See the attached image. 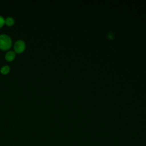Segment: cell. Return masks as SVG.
I'll list each match as a JSON object with an SVG mask.
<instances>
[{
    "mask_svg": "<svg viewBox=\"0 0 146 146\" xmlns=\"http://www.w3.org/2000/svg\"><path fill=\"white\" fill-rule=\"evenodd\" d=\"M5 23V19L2 16L0 15V27H1Z\"/></svg>",
    "mask_w": 146,
    "mask_h": 146,
    "instance_id": "6",
    "label": "cell"
},
{
    "mask_svg": "<svg viewBox=\"0 0 146 146\" xmlns=\"http://www.w3.org/2000/svg\"><path fill=\"white\" fill-rule=\"evenodd\" d=\"M11 39L7 34H0V48L2 50H7L11 46Z\"/></svg>",
    "mask_w": 146,
    "mask_h": 146,
    "instance_id": "1",
    "label": "cell"
},
{
    "mask_svg": "<svg viewBox=\"0 0 146 146\" xmlns=\"http://www.w3.org/2000/svg\"><path fill=\"white\" fill-rule=\"evenodd\" d=\"M9 71H10V67L7 65L3 66L1 68V72L3 74H6L8 73Z\"/></svg>",
    "mask_w": 146,
    "mask_h": 146,
    "instance_id": "5",
    "label": "cell"
},
{
    "mask_svg": "<svg viewBox=\"0 0 146 146\" xmlns=\"http://www.w3.org/2000/svg\"><path fill=\"white\" fill-rule=\"evenodd\" d=\"M25 47H26V43L23 40H21V39L17 40L14 44V50L15 52L18 53L23 52Z\"/></svg>",
    "mask_w": 146,
    "mask_h": 146,
    "instance_id": "2",
    "label": "cell"
},
{
    "mask_svg": "<svg viewBox=\"0 0 146 146\" xmlns=\"http://www.w3.org/2000/svg\"><path fill=\"white\" fill-rule=\"evenodd\" d=\"M14 23V19L11 17H7L5 19V23L8 26H11Z\"/></svg>",
    "mask_w": 146,
    "mask_h": 146,
    "instance_id": "4",
    "label": "cell"
},
{
    "mask_svg": "<svg viewBox=\"0 0 146 146\" xmlns=\"http://www.w3.org/2000/svg\"><path fill=\"white\" fill-rule=\"evenodd\" d=\"M15 56V53L14 51H9L5 54V59L7 61H11L14 59Z\"/></svg>",
    "mask_w": 146,
    "mask_h": 146,
    "instance_id": "3",
    "label": "cell"
}]
</instances>
